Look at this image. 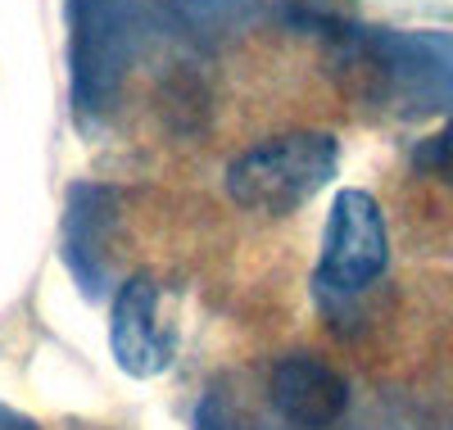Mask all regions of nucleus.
Returning a JSON list of instances; mask_svg holds the SVG:
<instances>
[{"mask_svg":"<svg viewBox=\"0 0 453 430\" xmlns=\"http://www.w3.org/2000/svg\"><path fill=\"white\" fill-rule=\"evenodd\" d=\"M340 150L322 132H290L273 136L245 154H236L226 168V190L232 200L250 213H295L299 204H309L313 195L335 177Z\"/></svg>","mask_w":453,"mask_h":430,"instance_id":"f257e3e1","label":"nucleus"},{"mask_svg":"<svg viewBox=\"0 0 453 430\" xmlns=\"http://www.w3.org/2000/svg\"><path fill=\"white\" fill-rule=\"evenodd\" d=\"M386 258H390V241L376 200L367 190H340L322 241V267H318L322 286L363 290L386 272Z\"/></svg>","mask_w":453,"mask_h":430,"instance_id":"f03ea898","label":"nucleus"},{"mask_svg":"<svg viewBox=\"0 0 453 430\" xmlns=\"http://www.w3.org/2000/svg\"><path fill=\"white\" fill-rule=\"evenodd\" d=\"M113 358L127 376H159L173 358V322L164 318V295L150 277H132L109 312Z\"/></svg>","mask_w":453,"mask_h":430,"instance_id":"7ed1b4c3","label":"nucleus"},{"mask_svg":"<svg viewBox=\"0 0 453 430\" xmlns=\"http://www.w3.org/2000/svg\"><path fill=\"white\" fill-rule=\"evenodd\" d=\"M268 395L277 403V412L299 426V430H326L331 421H340L349 403V385L335 367H326L313 354H290L273 367Z\"/></svg>","mask_w":453,"mask_h":430,"instance_id":"20e7f679","label":"nucleus"},{"mask_svg":"<svg viewBox=\"0 0 453 430\" xmlns=\"http://www.w3.org/2000/svg\"><path fill=\"white\" fill-rule=\"evenodd\" d=\"M418 168H426L431 177H440L453 190V123L444 132H435L422 150H418Z\"/></svg>","mask_w":453,"mask_h":430,"instance_id":"39448f33","label":"nucleus"}]
</instances>
